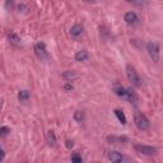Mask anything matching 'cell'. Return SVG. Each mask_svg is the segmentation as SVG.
Listing matches in <instances>:
<instances>
[{
  "instance_id": "1",
  "label": "cell",
  "mask_w": 163,
  "mask_h": 163,
  "mask_svg": "<svg viewBox=\"0 0 163 163\" xmlns=\"http://www.w3.org/2000/svg\"><path fill=\"white\" fill-rule=\"evenodd\" d=\"M134 122L137 128L142 131H145L149 129V120L142 114V112H137L135 114V117H134Z\"/></svg>"
},
{
  "instance_id": "2",
  "label": "cell",
  "mask_w": 163,
  "mask_h": 163,
  "mask_svg": "<svg viewBox=\"0 0 163 163\" xmlns=\"http://www.w3.org/2000/svg\"><path fill=\"white\" fill-rule=\"evenodd\" d=\"M147 51L149 54L151 59L154 61V63H158L159 61V46L157 42H153V41H149L147 44Z\"/></svg>"
},
{
  "instance_id": "3",
  "label": "cell",
  "mask_w": 163,
  "mask_h": 163,
  "mask_svg": "<svg viewBox=\"0 0 163 163\" xmlns=\"http://www.w3.org/2000/svg\"><path fill=\"white\" fill-rule=\"evenodd\" d=\"M126 75H128V79L129 82H131V83L134 86H140V79H139V75L137 73V70H135V68L133 65H126Z\"/></svg>"
},
{
  "instance_id": "4",
  "label": "cell",
  "mask_w": 163,
  "mask_h": 163,
  "mask_svg": "<svg viewBox=\"0 0 163 163\" xmlns=\"http://www.w3.org/2000/svg\"><path fill=\"white\" fill-rule=\"evenodd\" d=\"M35 52L38 59L41 60H45L49 58V54H47V50H46V45L44 42H38L35 45Z\"/></svg>"
},
{
  "instance_id": "5",
  "label": "cell",
  "mask_w": 163,
  "mask_h": 163,
  "mask_svg": "<svg viewBox=\"0 0 163 163\" xmlns=\"http://www.w3.org/2000/svg\"><path fill=\"white\" fill-rule=\"evenodd\" d=\"M135 151L140 154H145V156H154L157 154V149L153 147H148V145H135Z\"/></svg>"
},
{
  "instance_id": "6",
  "label": "cell",
  "mask_w": 163,
  "mask_h": 163,
  "mask_svg": "<svg viewBox=\"0 0 163 163\" xmlns=\"http://www.w3.org/2000/svg\"><path fill=\"white\" fill-rule=\"evenodd\" d=\"M125 22L129 24V26H133V24H137L138 23V16L135 14L134 12H129L125 14Z\"/></svg>"
},
{
  "instance_id": "7",
  "label": "cell",
  "mask_w": 163,
  "mask_h": 163,
  "mask_svg": "<svg viewBox=\"0 0 163 163\" xmlns=\"http://www.w3.org/2000/svg\"><path fill=\"white\" fill-rule=\"evenodd\" d=\"M82 33H83V27L80 24H75L70 28V36L72 37H79Z\"/></svg>"
},
{
  "instance_id": "8",
  "label": "cell",
  "mask_w": 163,
  "mask_h": 163,
  "mask_svg": "<svg viewBox=\"0 0 163 163\" xmlns=\"http://www.w3.org/2000/svg\"><path fill=\"white\" fill-rule=\"evenodd\" d=\"M108 159L112 161V162L119 163V162L124 161V157H122L121 153H119V152H110V153H108Z\"/></svg>"
},
{
  "instance_id": "9",
  "label": "cell",
  "mask_w": 163,
  "mask_h": 163,
  "mask_svg": "<svg viewBox=\"0 0 163 163\" xmlns=\"http://www.w3.org/2000/svg\"><path fill=\"white\" fill-rule=\"evenodd\" d=\"M88 59V52L86 50H82V51H78L75 54V60L77 61H86Z\"/></svg>"
},
{
  "instance_id": "10",
  "label": "cell",
  "mask_w": 163,
  "mask_h": 163,
  "mask_svg": "<svg viewBox=\"0 0 163 163\" xmlns=\"http://www.w3.org/2000/svg\"><path fill=\"white\" fill-rule=\"evenodd\" d=\"M46 140H47V143H49V145H51V147H54L55 145V143H56V137H55V133L54 131H47V135H46Z\"/></svg>"
},
{
  "instance_id": "11",
  "label": "cell",
  "mask_w": 163,
  "mask_h": 163,
  "mask_svg": "<svg viewBox=\"0 0 163 163\" xmlns=\"http://www.w3.org/2000/svg\"><path fill=\"white\" fill-rule=\"evenodd\" d=\"M115 93L117 94V96L128 100V89H125L124 87H117V88H115Z\"/></svg>"
},
{
  "instance_id": "12",
  "label": "cell",
  "mask_w": 163,
  "mask_h": 163,
  "mask_svg": "<svg viewBox=\"0 0 163 163\" xmlns=\"http://www.w3.org/2000/svg\"><path fill=\"white\" fill-rule=\"evenodd\" d=\"M114 112H115V115L117 116V119H119V121L121 122V124H122V125H125V124H126V117H125L124 114H122V111H120V110H115Z\"/></svg>"
},
{
  "instance_id": "13",
  "label": "cell",
  "mask_w": 163,
  "mask_h": 163,
  "mask_svg": "<svg viewBox=\"0 0 163 163\" xmlns=\"http://www.w3.org/2000/svg\"><path fill=\"white\" fill-rule=\"evenodd\" d=\"M77 77H78V75H77V73H75V72H70V70H68V72L63 73V78H64V79H66V80L75 79Z\"/></svg>"
},
{
  "instance_id": "14",
  "label": "cell",
  "mask_w": 163,
  "mask_h": 163,
  "mask_svg": "<svg viewBox=\"0 0 163 163\" xmlns=\"http://www.w3.org/2000/svg\"><path fill=\"white\" fill-rule=\"evenodd\" d=\"M18 98H19V101H27L30 98V92L28 91H21L18 93Z\"/></svg>"
},
{
  "instance_id": "15",
  "label": "cell",
  "mask_w": 163,
  "mask_h": 163,
  "mask_svg": "<svg viewBox=\"0 0 163 163\" xmlns=\"http://www.w3.org/2000/svg\"><path fill=\"white\" fill-rule=\"evenodd\" d=\"M74 119L77 120V121H82V120H83V112H80V111H77L75 114H74Z\"/></svg>"
},
{
  "instance_id": "16",
  "label": "cell",
  "mask_w": 163,
  "mask_h": 163,
  "mask_svg": "<svg viewBox=\"0 0 163 163\" xmlns=\"http://www.w3.org/2000/svg\"><path fill=\"white\" fill-rule=\"evenodd\" d=\"M10 130H9V128H0V137H5V135L9 133Z\"/></svg>"
},
{
  "instance_id": "17",
  "label": "cell",
  "mask_w": 163,
  "mask_h": 163,
  "mask_svg": "<svg viewBox=\"0 0 163 163\" xmlns=\"http://www.w3.org/2000/svg\"><path fill=\"white\" fill-rule=\"evenodd\" d=\"M126 2L130 4H134V5H140L144 3V0H126Z\"/></svg>"
},
{
  "instance_id": "18",
  "label": "cell",
  "mask_w": 163,
  "mask_h": 163,
  "mask_svg": "<svg viewBox=\"0 0 163 163\" xmlns=\"http://www.w3.org/2000/svg\"><path fill=\"white\" fill-rule=\"evenodd\" d=\"M72 162H77V163H82V157H79L78 154H74L72 157Z\"/></svg>"
},
{
  "instance_id": "19",
  "label": "cell",
  "mask_w": 163,
  "mask_h": 163,
  "mask_svg": "<svg viewBox=\"0 0 163 163\" xmlns=\"http://www.w3.org/2000/svg\"><path fill=\"white\" fill-rule=\"evenodd\" d=\"M9 40H13L14 42H19V37L17 36V35H14V33H12V35H9Z\"/></svg>"
},
{
  "instance_id": "20",
  "label": "cell",
  "mask_w": 163,
  "mask_h": 163,
  "mask_svg": "<svg viewBox=\"0 0 163 163\" xmlns=\"http://www.w3.org/2000/svg\"><path fill=\"white\" fill-rule=\"evenodd\" d=\"M65 145H66V148H72V147H73V142H72V140H66V142H65Z\"/></svg>"
},
{
  "instance_id": "21",
  "label": "cell",
  "mask_w": 163,
  "mask_h": 163,
  "mask_svg": "<svg viewBox=\"0 0 163 163\" xmlns=\"http://www.w3.org/2000/svg\"><path fill=\"white\" fill-rule=\"evenodd\" d=\"M65 91H70V89H73V86L72 84H69V83H68V84H65Z\"/></svg>"
},
{
  "instance_id": "22",
  "label": "cell",
  "mask_w": 163,
  "mask_h": 163,
  "mask_svg": "<svg viewBox=\"0 0 163 163\" xmlns=\"http://www.w3.org/2000/svg\"><path fill=\"white\" fill-rule=\"evenodd\" d=\"M3 159H4V151H3L2 148H0V162H2Z\"/></svg>"
}]
</instances>
